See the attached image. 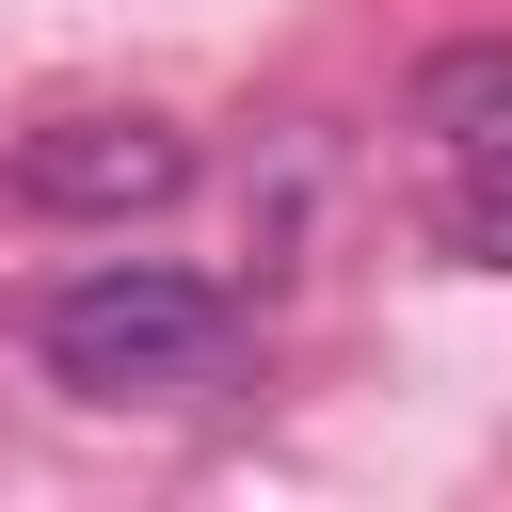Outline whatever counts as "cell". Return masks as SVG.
Here are the masks:
<instances>
[{
	"mask_svg": "<svg viewBox=\"0 0 512 512\" xmlns=\"http://www.w3.org/2000/svg\"><path fill=\"white\" fill-rule=\"evenodd\" d=\"M48 384L112 400V416H192L240 384V304L208 272H160V256H112L80 288H48Z\"/></svg>",
	"mask_w": 512,
	"mask_h": 512,
	"instance_id": "1",
	"label": "cell"
},
{
	"mask_svg": "<svg viewBox=\"0 0 512 512\" xmlns=\"http://www.w3.org/2000/svg\"><path fill=\"white\" fill-rule=\"evenodd\" d=\"M416 128H432L448 160H496V176H512V32L432 48V64H416Z\"/></svg>",
	"mask_w": 512,
	"mask_h": 512,
	"instance_id": "3",
	"label": "cell"
},
{
	"mask_svg": "<svg viewBox=\"0 0 512 512\" xmlns=\"http://www.w3.org/2000/svg\"><path fill=\"white\" fill-rule=\"evenodd\" d=\"M176 192H192V144L160 112H64V128L16 144V208H48V224H128V208H176Z\"/></svg>",
	"mask_w": 512,
	"mask_h": 512,
	"instance_id": "2",
	"label": "cell"
},
{
	"mask_svg": "<svg viewBox=\"0 0 512 512\" xmlns=\"http://www.w3.org/2000/svg\"><path fill=\"white\" fill-rule=\"evenodd\" d=\"M464 256H480V272H512V192H480V208H464Z\"/></svg>",
	"mask_w": 512,
	"mask_h": 512,
	"instance_id": "4",
	"label": "cell"
}]
</instances>
